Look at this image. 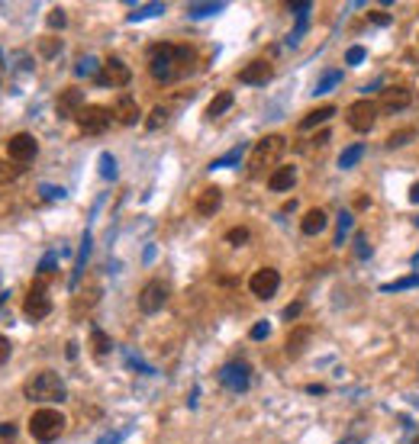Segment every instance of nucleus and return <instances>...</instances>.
Returning <instances> with one entry per match:
<instances>
[{"label": "nucleus", "mask_w": 419, "mask_h": 444, "mask_svg": "<svg viewBox=\"0 0 419 444\" xmlns=\"http://www.w3.org/2000/svg\"><path fill=\"white\" fill-rule=\"evenodd\" d=\"M23 396L33 402H59L65 399V383L55 370H36L23 383Z\"/></svg>", "instance_id": "obj_1"}, {"label": "nucleus", "mask_w": 419, "mask_h": 444, "mask_svg": "<svg viewBox=\"0 0 419 444\" xmlns=\"http://www.w3.org/2000/svg\"><path fill=\"white\" fill-rule=\"evenodd\" d=\"M287 142H284V135H265V139H258V145L251 148V158H249V174H261V171L268 168V164H274L281 155H284Z\"/></svg>", "instance_id": "obj_2"}, {"label": "nucleus", "mask_w": 419, "mask_h": 444, "mask_svg": "<svg viewBox=\"0 0 419 444\" xmlns=\"http://www.w3.org/2000/svg\"><path fill=\"white\" fill-rule=\"evenodd\" d=\"M65 431V415L59 409H36L29 415V435L36 441H55Z\"/></svg>", "instance_id": "obj_3"}, {"label": "nucleus", "mask_w": 419, "mask_h": 444, "mask_svg": "<svg viewBox=\"0 0 419 444\" xmlns=\"http://www.w3.org/2000/svg\"><path fill=\"white\" fill-rule=\"evenodd\" d=\"M175 49L177 45H152L149 49V68H152V77L168 84L177 77V61H175Z\"/></svg>", "instance_id": "obj_4"}, {"label": "nucleus", "mask_w": 419, "mask_h": 444, "mask_svg": "<svg viewBox=\"0 0 419 444\" xmlns=\"http://www.w3.org/2000/svg\"><path fill=\"white\" fill-rule=\"evenodd\" d=\"M110 123H113V113H110L107 107H84L81 113H78V126H81L84 135H101V132H107Z\"/></svg>", "instance_id": "obj_5"}, {"label": "nucleus", "mask_w": 419, "mask_h": 444, "mask_svg": "<svg viewBox=\"0 0 419 444\" xmlns=\"http://www.w3.org/2000/svg\"><path fill=\"white\" fill-rule=\"evenodd\" d=\"M23 312L29 319H45L52 312V300H49V290H45V284L42 280H36L33 286H29V293H26V300H23Z\"/></svg>", "instance_id": "obj_6"}, {"label": "nucleus", "mask_w": 419, "mask_h": 444, "mask_svg": "<svg viewBox=\"0 0 419 444\" xmlns=\"http://www.w3.org/2000/svg\"><path fill=\"white\" fill-rule=\"evenodd\" d=\"M101 87H126L129 81H133V71L126 68L123 59H107L103 61V71L97 77H94Z\"/></svg>", "instance_id": "obj_7"}, {"label": "nucleus", "mask_w": 419, "mask_h": 444, "mask_svg": "<svg viewBox=\"0 0 419 444\" xmlns=\"http://www.w3.org/2000/svg\"><path fill=\"white\" fill-rule=\"evenodd\" d=\"M277 286H281V274H277L274 268L255 270V274H251V280H249V290L258 296V300H271V296L277 293Z\"/></svg>", "instance_id": "obj_8"}, {"label": "nucleus", "mask_w": 419, "mask_h": 444, "mask_svg": "<svg viewBox=\"0 0 419 444\" xmlns=\"http://www.w3.org/2000/svg\"><path fill=\"white\" fill-rule=\"evenodd\" d=\"M165 303H168V284L165 280H149V284L142 286V293H139V309H142L145 316H152V312H159Z\"/></svg>", "instance_id": "obj_9"}, {"label": "nucleus", "mask_w": 419, "mask_h": 444, "mask_svg": "<svg viewBox=\"0 0 419 444\" xmlns=\"http://www.w3.org/2000/svg\"><path fill=\"white\" fill-rule=\"evenodd\" d=\"M36 151H39V142H36V135H29V132H17L7 142V155L17 161V164H23V168H26V161L36 158Z\"/></svg>", "instance_id": "obj_10"}, {"label": "nucleus", "mask_w": 419, "mask_h": 444, "mask_svg": "<svg viewBox=\"0 0 419 444\" xmlns=\"http://www.w3.org/2000/svg\"><path fill=\"white\" fill-rule=\"evenodd\" d=\"M374 119H377V103L371 100H358L348 109V129H355V132H371Z\"/></svg>", "instance_id": "obj_11"}, {"label": "nucleus", "mask_w": 419, "mask_h": 444, "mask_svg": "<svg viewBox=\"0 0 419 444\" xmlns=\"http://www.w3.org/2000/svg\"><path fill=\"white\" fill-rule=\"evenodd\" d=\"M410 103H413V87H406V84H394V87H384V91H381V107H384V113H403Z\"/></svg>", "instance_id": "obj_12"}, {"label": "nucleus", "mask_w": 419, "mask_h": 444, "mask_svg": "<svg viewBox=\"0 0 419 444\" xmlns=\"http://www.w3.org/2000/svg\"><path fill=\"white\" fill-rule=\"evenodd\" d=\"M84 109V91L81 87H65L55 100V113L61 119H78V113Z\"/></svg>", "instance_id": "obj_13"}, {"label": "nucleus", "mask_w": 419, "mask_h": 444, "mask_svg": "<svg viewBox=\"0 0 419 444\" xmlns=\"http://www.w3.org/2000/svg\"><path fill=\"white\" fill-rule=\"evenodd\" d=\"M219 383L226 386V390H233V393H242V390H249V367L239 364V360H233V364H226V367L219 370Z\"/></svg>", "instance_id": "obj_14"}, {"label": "nucleus", "mask_w": 419, "mask_h": 444, "mask_svg": "<svg viewBox=\"0 0 419 444\" xmlns=\"http://www.w3.org/2000/svg\"><path fill=\"white\" fill-rule=\"evenodd\" d=\"M271 75H274V68H271V61L258 59V61H249V65L239 71V81L249 87H261V84H268Z\"/></svg>", "instance_id": "obj_15"}, {"label": "nucleus", "mask_w": 419, "mask_h": 444, "mask_svg": "<svg viewBox=\"0 0 419 444\" xmlns=\"http://www.w3.org/2000/svg\"><path fill=\"white\" fill-rule=\"evenodd\" d=\"M223 206V190L219 187H203L200 197H197V203H193V210H197V216H216V210Z\"/></svg>", "instance_id": "obj_16"}, {"label": "nucleus", "mask_w": 419, "mask_h": 444, "mask_svg": "<svg viewBox=\"0 0 419 444\" xmlns=\"http://www.w3.org/2000/svg\"><path fill=\"white\" fill-rule=\"evenodd\" d=\"M293 184H297V168H293V164H281V168H274V174L268 177V190H274V193L293 190Z\"/></svg>", "instance_id": "obj_17"}, {"label": "nucleus", "mask_w": 419, "mask_h": 444, "mask_svg": "<svg viewBox=\"0 0 419 444\" xmlns=\"http://www.w3.org/2000/svg\"><path fill=\"white\" fill-rule=\"evenodd\" d=\"M113 119H117V123H123V126H133V123H139V103H135L133 97H119L117 107H113Z\"/></svg>", "instance_id": "obj_18"}, {"label": "nucleus", "mask_w": 419, "mask_h": 444, "mask_svg": "<svg viewBox=\"0 0 419 444\" xmlns=\"http://www.w3.org/2000/svg\"><path fill=\"white\" fill-rule=\"evenodd\" d=\"M339 109L332 107V103H326V107H316V109H310L307 116L300 119V129H316V126H323V123H329V119L335 116Z\"/></svg>", "instance_id": "obj_19"}, {"label": "nucleus", "mask_w": 419, "mask_h": 444, "mask_svg": "<svg viewBox=\"0 0 419 444\" xmlns=\"http://www.w3.org/2000/svg\"><path fill=\"white\" fill-rule=\"evenodd\" d=\"M300 229H303V235H319L323 229H326V213H323V210H310L307 216L300 219Z\"/></svg>", "instance_id": "obj_20"}, {"label": "nucleus", "mask_w": 419, "mask_h": 444, "mask_svg": "<svg viewBox=\"0 0 419 444\" xmlns=\"http://www.w3.org/2000/svg\"><path fill=\"white\" fill-rule=\"evenodd\" d=\"M310 328H297V332H291V338H287V354L291 358H300L303 351H307V342H310Z\"/></svg>", "instance_id": "obj_21"}, {"label": "nucleus", "mask_w": 419, "mask_h": 444, "mask_svg": "<svg viewBox=\"0 0 419 444\" xmlns=\"http://www.w3.org/2000/svg\"><path fill=\"white\" fill-rule=\"evenodd\" d=\"M175 61H177V77H181V75H187V71H193L197 52H193L191 45H177V49H175Z\"/></svg>", "instance_id": "obj_22"}, {"label": "nucleus", "mask_w": 419, "mask_h": 444, "mask_svg": "<svg viewBox=\"0 0 419 444\" xmlns=\"http://www.w3.org/2000/svg\"><path fill=\"white\" fill-rule=\"evenodd\" d=\"M229 107H233V93H229V91H223V93H216V97L210 100V107H207V116H210V119H216V116H223V113H226Z\"/></svg>", "instance_id": "obj_23"}, {"label": "nucleus", "mask_w": 419, "mask_h": 444, "mask_svg": "<svg viewBox=\"0 0 419 444\" xmlns=\"http://www.w3.org/2000/svg\"><path fill=\"white\" fill-rule=\"evenodd\" d=\"M361 155H365V145H361V142L358 145H348V148L339 155V168H345V171L355 168V164L361 161Z\"/></svg>", "instance_id": "obj_24"}, {"label": "nucleus", "mask_w": 419, "mask_h": 444, "mask_svg": "<svg viewBox=\"0 0 419 444\" xmlns=\"http://www.w3.org/2000/svg\"><path fill=\"white\" fill-rule=\"evenodd\" d=\"M339 81H342V71H335V68H332V71H326V75H323V77H319V81H316V87H313V93H316V97H319V93L332 91V87L339 84Z\"/></svg>", "instance_id": "obj_25"}, {"label": "nucleus", "mask_w": 419, "mask_h": 444, "mask_svg": "<svg viewBox=\"0 0 419 444\" xmlns=\"http://www.w3.org/2000/svg\"><path fill=\"white\" fill-rule=\"evenodd\" d=\"M242 155H245V145H235V148L229 151V155H223V158H216V161H213V164H210V168H233V164H235V161H239V158H242Z\"/></svg>", "instance_id": "obj_26"}, {"label": "nucleus", "mask_w": 419, "mask_h": 444, "mask_svg": "<svg viewBox=\"0 0 419 444\" xmlns=\"http://www.w3.org/2000/svg\"><path fill=\"white\" fill-rule=\"evenodd\" d=\"M23 174V164H7V161H0V184H10V181H17Z\"/></svg>", "instance_id": "obj_27"}, {"label": "nucleus", "mask_w": 419, "mask_h": 444, "mask_svg": "<svg viewBox=\"0 0 419 444\" xmlns=\"http://www.w3.org/2000/svg\"><path fill=\"white\" fill-rule=\"evenodd\" d=\"M352 229V213H339V229H335V245H345V235Z\"/></svg>", "instance_id": "obj_28"}, {"label": "nucleus", "mask_w": 419, "mask_h": 444, "mask_svg": "<svg viewBox=\"0 0 419 444\" xmlns=\"http://www.w3.org/2000/svg\"><path fill=\"white\" fill-rule=\"evenodd\" d=\"M413 139V129L410 126H403V129H397L390 139H387V148H400V145H406Z\"/></svg>", "instance_id": "obj_29"}, {"label": "nucleus", "mask_w": 419, "mask_h": 444, "mask_svg": "<svg viewBox=\"0 0 419 444\" xmlns=\"http://www.w3.org/2000/svg\"><path fill=\"white\" fill-rule=\"evenodd\" d=\"M410 286H419V277H400L394 284H384V293H397V290H410Z\"/></svg>", "instance_id": "obj_30"}, {"label": "nucleus", "mask_w": 419, "mask_h": 444, "mask_svg": "<svg viewBox=\"0 0 419 444\" xmlns=\"http://www.w3.org/2000/svg\"><path fill=\"white\" fill-rule=\"evenodd\" d=\"M223 10V3H191V17H210V13H219Z\"/></svg>", "instance_id": "obj_31"}, {"label": "nucleus", "mask_w": 419, "mask_h": 444, "mask_svg": "<svg viewBox=\"0 0 419 444\" xmlns=\"http://www.w3.org/2000/svg\"><path fill=\"white\" fill-rule=\"evenodd\" d=\"M78 75L97 77V75H101V61H97V59H81V61H78Z\"/></svg>", "instance_id": "obj_32"}, {"label": "nucleus", "mask_w": 419, "mask_h": 444, "mask_svg": "<svg viewBox=\"0 0 419 444\" xmlns=\"http://www.w3.org/2000/svg\"><path fill=\"white\" fill-rule=\"evenodd\" d=\"M165 123H168V109L165 107H155V109H152V116L145 119V126H149V129H161Z\"/></svg>", "instance_id": "obj_33"}, {"label": "nucleus", "mask_w": 419, "mask_h": 444, "mask_svg": "<svg viewBox=\"0 0 419 444\" xmlns=\"http://www.w3.org/2000/svg\"><path fill=\"white\" fill-rule=\"evenodd\" d=\"M101 174L107 177V181H113V177H117V161H113V155H110V151H103V155H101Z\"/></svg>", "instance_id": "obj_34"}, {"label": "nucleus", "mask_w": 419, "mask_h": 444, "mask_svg": "<svg viewBox=\"0 0 419 444\" xmlns=\"http://www.w3.org/2000/svg\"><path fill=\"white\" fill-rule=\"evenodd\" d=\"M91 342H94V351H97V354H107L110 344H113V342H110V338L101 332V328H94V332H91Z\"/></svg>", "instance_id": "obj_35"}, {"label": "nucleus", "mask_w": 419, "mask_h": 444, "mask_svg": "<svg viewBox=\"0 0 419 444\" xmlns=\"http://www.w3.org/2000/svg\"><path fill=\"white\" fill-rule=\"evenodd\" d=\"M226 242H229V245H245V242H249V229H245V226L229 229V232H226Z\"/></svg>", "instance_id": "obj_36"}, {"label": "nucleus", "mask_w": 419, "mask_h": 444, "mask_svg": "<svg viewBox=\"0 0 419 444\" xmlns=\"http://www.w3.org/2000/svg\"><path fill=\"white\" fill-rule=\"evenodd\" d=\"M365 55H368V52H365V45H352V49L345 52V61H348V65H361V61H365Z\"/></svg>", "instance_id": "obj_37"}, {"label": "nucleus", "mask_w": 419, "mask_h": 444, "mask_svg": "<svg viewBox=\"0 0 419 444\" xmlns=\"http://www.w3.org/2000/svg\"><path fill=\"white\" fill-rule=\"evenodd\" d=\"M165 10V3H149L145 10H139V13H129V20H142V17H155V13H161Z\"/></svg>", "instance_id": "obj_38"}, {"label": "nucleus", "mask_w": 419, "mask_h": 444, "mask_svg": "<svg viewBox=\"0 0 419 444\" xmlns=\"http://www.w3.org/2000/svg\"><path fill=\"white\" fill-rule=\"evenodd\" d=\"M268 332H271L268 322H258V326H251L249 338H251V342H261V338H268Z\"/></svg>", "instance_id": "obj_39"}, {"label": "nucleus", "mask_w": 419, "mask_h": 444, "mask_svg": "<svg viewBox=\"0 0 419 444\" xmlns=\"http://www.w3.org/2000/svg\"><path fill=\"white\" fill-rule=\"evenodd\" d=\"M49 26H52V29H61V26H65V10H52V13H49Z\"/></svg>", "instance_id": "obj_40"}, {"label": "nucleus", "mask_w": 419, "mask_h": 444, "mask_svg": "<svg viewBox=\"0 0 419 444\" xmlns=\"http://www.w3.org/2000/svg\"><path fill=\"white\" fill-rule=\"evenodd\" d=\"M42 197H45V200H59V197H65V190H61V187L45 184V187H42Z\"/></svg>", "instance_id": "obj_41"}, {"label": "nucleus", "mask_w": 419, "mask_h": 444, "mask_svg": "<svg viewBox=\"0 0 419 444\" xmlns=\"http://www.w3.org/2000/svg\"><path fill=\"white\" fill-rule=\"evenodd\" d=\"M300 312H303V303H300V300H293L291 306H287V309H284V319H297V316H300Z\"/></svg>", "instance_id": "obj_42"}, {"label": "nucleus", "mask_w": 419, "mask_h": 444, "mask_svg": "<svg viewBox=\"0 0 419 444\" xmlns=\"http://www.w3.org/2000/svg\"><path fill=\"white\" fill-rule=\"evenodd\" d=\"M52 270H55V254H45L39 264V274H52Z\"/></svg>", "instance_id": "obj_43"}, {"label": "nucleus", "mask_w": 419, "mask_h": 444, "mask_svg": "<svg viewBox=\"0 0 419 444\" xmlns=\"http://www.w3.org/2000/svg\"><path fill=\"white\" fill-rule=\"evenodd\" d=\"M7 358H10V338L0 335V367L7 364Z\"/></svg>", "instance_id": "obj_44"}, {"label": "nucleus", "mask_w": 419, "mask_h": 444, "mask_svg": "<svg viewBox=\"0 0 419 444\" xmlns=\"http://www.w3.org/2000/svg\"><path fill=\"white\" fill-rule=\"evenodd\" d=\"M358 254H361V258H368V254H371L368 238H365V235H358Z\"/></svg>", "instance_id": "obj_45"}, {"label": "nucleus", "mask_w": 419, "mask_h": 444, "mask_svg": "<svg viewBox=\"0 0 419 444\" xmlns=\"http://www.w3.org/2000/svg\"><path fill=\"white\" fill-rule=\"evenodd\" d=\"M371 23L387 26V23H390V17H387V13H377V10H374V13H371Z\"/></svg>", "instance_id": "obj_46"}, {"label": "nucleus", "mask_w": 419, "mask_h": 444, "mask_svg": "<svg viewBox=\"0 0 419 444\" xmlns=\"http://www.w3.org/2000/svg\"><path fill=\"white\" fill-rule=\"evenodd\" d=\"M410 203H419V181L410 187Z\"/></svg>", "instance_id": "obj_47"}, {"label": "nucleus", "mask_w": 419, "mask_h": 444, "mask_svg": "<svg viewBox=\"0 0 419 444\" xmlns=\"http://www.w3.org/2000/svg\"><path fill=\"white\" fill-rule=\"evenodd\" d=\"M413 444H419V435H416V441H413Z\"/></svg>", "instance_id": "obj_48"}, {"label": "nucleus", "mask_w": 419, "mask_h": 444, "mask_svg": "<svg viewBox=\"0 0 419 444\" xmlns=\"http://www.w3.org/2000/svg\"><path fill=\"white\" fill-rule=\"evenodd\" d=\"M416 222H419V219H416Z\"/></svg>", "instance_id": "obj_49"}, {"label": "nucleus", "mask_w": 419, "mask_h": 444, "mask_svg": "<svg viewBox=\"0 0 419 444\" xmlns=\"http://www.w3.org/2000/svg\"><path fill=\"white\" fill-rule=\"evenodd\" d=\"M342 444H345V441H342Z\"/></svg>", "instance_id": "obj_50"}]
</instances>
